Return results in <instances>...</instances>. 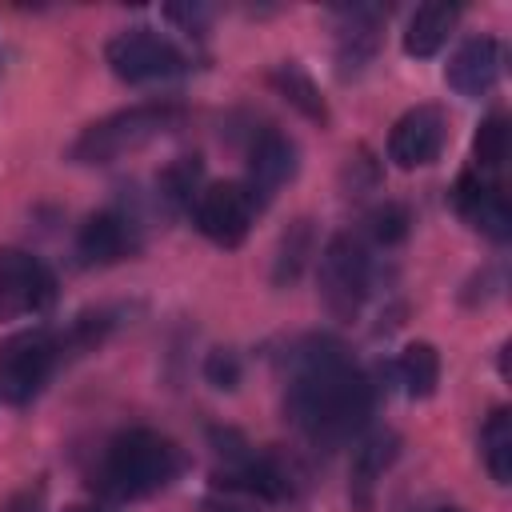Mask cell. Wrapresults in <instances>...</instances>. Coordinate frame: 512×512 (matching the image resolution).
Listing matches in <instances>:
<instances>
[{"label": "cell", "mask_w": 512, "mask_h": 512, "mask_svg": "<svg viewBox=\"0 0 512 512\" xmlns=\"http://www.w3.org/2000/svg\"><path fill=\"white\" fill-rule=\"evenodd\" d=\"M372 412V384L332 336H304L284 356V416L316 448L352 440Z\"/></svg>", "instance_id": "obj_1"}, {"label": "cell", "mask_w": 512, "mask_h": 512, "mask_svg": "<svg viewBox=\"0 0 512 512\" xmlns=\"http://www.w3.org/2000/svg\"><path fill=\"white\" fill-rule=\"evenodd\" d=\"M180 472H184V452L176 440L152 428H128L116 440H108L96 468V488L112 500H144L168 488Z\"/></svg>", "instance_id": "obj_2"}, {"label": "cell", "mask_w": 512, "mask_h": 512, "mask_svg": "<svg viewBox=\"0 0 512 512\" xmlns=\"http://www.w3.org/2000/svg\"><path fill=\"white\" fill-rule=\"evenodd\" d=\"M184 120V108L172 104V100H144V104H132V108H120L112 116H100L92 120L68 148V160L72 164H112L120 156H132L140 148H148L152 140L168 136L172 128H180Z\"/></svg>", "instance_id": "obj_3"}, {"label": "cell", "mask_w": 512, "mask_h": 512, "mask_svg": "<svg viewBox=\"0 0 512 512\" xmlns=\"http://www.w3.org/2000/svg\"><path fill=\"white\" fill-rule=\"evenodd\" d=\"M316 284H320L324 308L336 320H356L372 288V260H368L364 240L352 232H336L320 252Z\"/></svg>", "instance_id": "obj_4"}, {"label": "cell", "mask_w": 512, "mask_h": 512, "mask_svg": "<svg viewBox=\"0 0 512 512\" xmlns=\"http://www.w3.org/2000/svg\"><path fill=\"white\" fill-rule=\"evenodd\" d=\"M60 360H64V344L48 328L8 336L0 344V400L12 408L32 404Z\"/></svg>", "instance_id": "obj_5"}, {"label": "cell", "mask_w": 512, "mask_h": 512, "mask_svg": "<svg viewBox=\"0 0 512 512\" xmlns=\"http://www.w3.org/2000/svg\"><path fill=\"white\" fill-rule=\"evenodd\" d=\"M104 60L108 68L128 80V84H148V80H168L192 68L188 52L180 44H172L164 32L156 28H124L104 44Z\"/></svg>", "instance_id": "obj_6"}, {"label": "cell", "mask_w": 512, "mask_h": 512, "mask_svg": "<svg viewBox=\"0 0 512 512\" xmlns=\"http://www.w3.org/2000/svg\"><path fill=\"white\" fill-rule=\"evenodd\" d=\"M56 300V276L24 248H0V324L48 312Z\"/></svg>", "instance_id": "obj_7"}, {"label": "cell", "mask_w": 512, "mask_h": 512, "mask_svg": "<svg viewBox=\"0 0 512 512\" xmlns=\"http://www.w3.org/2000/svg\"><path fill=\"white\" fill-rule=\"evenodd\" d=\"M260 212V200L252 196V188L244 180H224V184H208L196 196V228L220 244V248H236L244 244L252 220Z\"/></svg>", "instance_id": "obj_8"}, {"label": "cell", "mask_w": 512, "mask_h": 512, "mask_svg": "<svg viewBox=\"0 0 512 512\" xmlns=\"http://www.w3.org/2000/svg\"><path fill=\"white\" fill-rule=\"evenodd\" d=\"M140 252V224L120 208L92 212L76 232V256L84 268H108Z\"/></svg>", "instance_id": "obj_9"}, {"label": "cell", "mask_w": 512, "mask_h": 512, "mask_svg": "<svg viewBox=\"0 0 512 512\" xmlns=\"http://www.w3.org/2000/svg\"><path fill=\"white\" fill-rule=\"evenodd\" d=\"M444 140H448L444 112L436 104H416V108H408L392 124V132H388V160L396 168H424V164H432L440 156Z\"/></svg>", "instance_id": "obj_10"}, {"label": "cell", "mask_w": 512, "mask_h": 512, "mask_svg": "<svg viewBox=\"0 0 512 512\" xmlns=\"http://www.w3.org/2000/svg\"><path fill=\"white\" fill-rule=\"evenodd\" d=\"M500 72H504L500 40L496 36H472L444 64V84L464 100H480L500 84Z\"/></svg>", "instance_id": "obj_11"}, {"label": "cell", "mask_w": 512, "mask_h": 512, "mask_svg": "<svg viewBox=\"0 0 512 512\" xmlns=\"http://www.w3.org/2000/svg\"><path fill=\"white\" fill-rule=\"evenodd\" d=\"M380 28H384V8H372V4L336 8V72H340V80H352L372 64V56L380 48Z\"/></svg>", "instance_id": "obj_12"}, {"label": "cell", "mask_w": 512, "mask_h": 512, "mask_svg": "<svg viewBox=\"0 0 512 512\" xmlns=\"http://www.w3.org/2000/svg\"><path fill=\"white\" fill-rule=\"evenodd\" d=\"M300 168V152H296V140L280 128H264L252 148H248V188L252 196L264 204L276 196V188H284Z\"/></svg>", "instance_id": "obj_13"}, {"label": "cell", "mask_w": 512, "mask_h": 512, "mask_svg": "<svg viewBox=\"0 0 512 512\" xmlns=\"http://www.w3.org/2000/svg\"><path fill=\"white\" fill-rule=\"evenodd\" d=\"M452 204H456V212H460L476 232H484L488 240L504 244V240L512 236V212H508V200H504V192H500L496 184H488V180H480V176L468 172V176L456 180Z\"/></svg>", "instance_id": "obj_14"}, {"label": "cell", "mask_w": 512, "mask_h": 512, "mask_svg": "<svg viewBox=\"0 0 512 512\" xmlns=\"http://www.w3.org/2000/svg\"><path fill=\"white\" fill-rule=\"evenodd\" d=\"M400 456V436L396 432H372L368 440H360V448L352 452V468H348V496L360 512L372 508V492L384 480V472L396 464Z\"/></svg>", "instance_id": "obj_15"}, {"label": "cell", "mask_w": 512, "mask_h": 512, "mask_svg": "<svg viewBox=\"0 0 512 512\" xmlns=\"http://www.w3.org/2000/svg\"><path fill=\"white\" fill-rule=\"evenodd\" d=\"M456 20H460V8H456V4H420V8L412 12V20H408L404 52L416 56V60L436 56V52L448 44Z\"/></svg>", "instance_id": "obj_16"}, {"label": "cell", "mask_w": 512, "mask_h": 512, "mask_svg": "<svg viewBox=\"0 0 512 512\" xmlns=\"http://www.w3.org/2000/svg\"><path fill=\"white\" fill-rule=\"evenodd\" d=\"M396 376H400V384H404V392L412 400H428L436 392V384H440V352L432 344H424V340L408 344L400 352V360H396Z\"/></svg>", "instance_id": "obj_17"}, {"label": "cell", "mask_w": 512, "mask_h": 512, "mask_svg": "<svg viewBox=\"0 0 512 512\" xmlns=\"http://www.w3.org/2000/svg\"><path fill=\"white\" fill-rule=\"evenodd\" d=\"M316 252V232H312V220H292L276 244V260H272V280L276 284H296L308 256Z\"/></svg>", "instance_id": "obj_18"}, {"label": "cell", "mask_w": 512, "mask_h": 512, "mask_svg": "<svg viewBox=\"0 0 512 512\" xmlns=\"http://www.w3.org/2000/svg\"><path fill=\"white\" fill-rule=\"evenodd\" d=\"M480 456L496 484L512 480V412L496 408L480 428Z\"/></svg>", "instance_id": "obj_19"}, {"label": "cell", "mask_w": 512, "mask_h": 512, "mask_svg": "<svg viewBox=\"0 0 512 512\" xmlns=\"http://www.w3.org/2000/svg\"><path fill=\"white\" fill-rule=\"evenodd\" d=\"M272 84H276V92L296 108V112H304L308 120H328V104H324V96H320V88H316V80L300 68V64H276L272 68Z\"/></svg>", "instance_id": "obj_20"}, {"label": "cell", "mask_w": 512, "mask_h": 512, "mask_svg": "<svg viewBox=\"0 0 512 512\" xmlns=\"http://www.w3.org/2000/svg\"><path fill=\"white\" fill-rule=\"evenodd\" d=\"M200 172H204L200 156H176V160L156 176V192H160V200H164L172 212L188 208V204H192V196H200V192H196Z\"/></svg>", "instance_id": "obj_21"}, {"label": "cell", "mask_w": 512, "mask_h": 512, "mask_svg": "<svg viewBox=\"0 0 512 512\" xmlns=\"http://www.w3.org/2000/svg\"><path fill=\"white\" fill-rule=\"evenodd\" d=\"M472 160L480 172H496L508 160V120L504 112H492L480 120L476 136H472Z\"/></svg>", "instance_id": "obj_22"}, {"label": "cell", "mask_w": 512, "mask_h": 512, "mask_svg": "<svg viewBox=\"0 0 512 512\" xmlns=\"http://www.w3.org/2000/svg\"><path fill=\"white\" fill-rule=\"evenodd\" d=\"M368 232L388 248V244H400L408 236V208L404 204H380L372 216H368Z\"/></svg>", "instance_id": "obj_23"}, {"label": "cell", "mask_w": 512, "mask_h": 512, "mask_svg": "<svg viewBox=\"0 0 512 512\" xmlns=\"http://www.w3.org/2000/svg\"><path fill=\"white\" fill-rule=\"evenodd\" d=\"M204 380H208L212 388L232 392V388L240 384V356H236L232 348H212L208 360H204Z\"/></svg>", "instance_id": "obj_24"}, {"label": "cell", "mask_w": 512, "mask_h": 512, "mask_svg": "<svg viewBox=\"0 0 512 512\" xmlns=\"http://www.w3.org/2000/svg\"><path fill=\"white\" fill-rule=\"evenodd\" d=\"M164 16L176 20V24H184V32H204L208 20H212V12L200 8V4H172V8H164Z\"/></svg>", "instance_id": "obj_25"}, {"label": "cell", "mask_w": 512, "mask_h": 512, "mask_svg": "<svg viewBox=\"0 0 512 512\" xmlns=\"http://www.w3.org/2000/svg\"><path fill=\"white\" fill-rule=\"evenodd\" d=\"M440 512H456V508H440Z\"/></svg>", "instance_id": "obj_26"}]
</instances>
